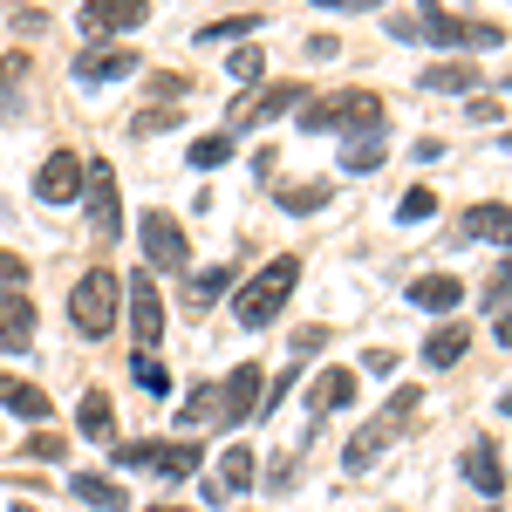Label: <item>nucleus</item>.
Wrapping results in <instances>:
<instances>
[{
  "mask_svg": "<svg viewBox=\"0 0 512 512\" xmlns=\"http://www.w3.org/2000/svg\"><path fill=\"white\" fill-rule=\"evenodd\" d=\"M294 287H301V260L294 253H280V260H267L260 274L239 287V301H233V315L246 321V328H267V321L294 301Z\"/></svg>",
  "mask_w": 512,
  "mask_h": 512,
  "instance_id": "obj_1",
  "label": "nucleus"
},
{
  "mask_svg": "<svg viewBox=\"0 0 512 512\" xmlns=\"http://www.w3.org/2000/svg\"><path fill=\"white\" fill-rule=\"evenodd\" d=\"M301 130H349V137H376L383 130V103L369 89H335L321 103H301Z\"/></svg>",
  "mask_w": 512,
  "mask_h": 512,
  "instance_id": "obj_2",
  "label": "nucleus"
},
{
  "mask_svg": "<svg viewBox=\"0 0 512 512\" xmlns=\"http://www.w3.org/2000/svg\"><path fill=\"white\" fill-rule=\"evenodd\" d=\"M410 417H417V390H396L376 417H369V431L349 437V472H369L376 458H383V444H396V437L410 431Z\"/></svg>",
  "mask_w": 512,
  "mask_h": 512,
  "instance_id": "obj_3",
  "label": "nucleus"
},
{
  "mask_svg": "<svg viewBox=\"0 0 512 512\" xmlns=\"http://www.w3.org/2000/svg\"><path fill=\"white\" fill-rule=\"evenodd\" d=\"M117 301H123L117 274H110V267H89V274L76 280V294H69V315H76V328L96 342V335L117 328Z\"/></svg>",
  "mask_w": 512,
  "mask_h": 512,
  "instance_id": "obj_4",
  "label": "nucleus"
},
{
  "mask_svg": "<svg viewBox=\"0 0 512 512\" xmlns=\"http://www.w3.org/2000/svg\"><path fill=\"white\" fill-rule=\"evenodd\" d=\"M417 35H431V41H444V48H492V41H506L492 21H458L444 0H417Z\"/></svg>",
  "mask_w": 512,
  "mask_h": 512,
  "instance_id": "obj_5",
  "label": "nucleus"
},
{
  "mask_svg": "<svg viewBox=\"0 0 512 512\" xmlns=\"http://www.w3.org/2000/svg\"><path fill=\"white\" fill-rule=\"evenodd\" d=\"M82 185H89V164L76 151H48V164L35 171V198L41 205H76Z\"/></svg>",
  "mask_w": 512,
  "mask_h": 512,
  "instance_id": "obj_6",
  "label": "nucleus"
},
{
  "mask_svg": "<svg viewBox=\"0 0 512 512\" xmlns=\"http://www.w3.org/2000/svg\"><path fill=\"white\" fill-rule=\"evenodd\" d=\"M144 14H151V0H82V35H89V48H96V41H117L123 28H137V21H144Z\"/></svg>",
  "mask_w": 512,
  "mask_h": 512,
  "instance_id": "obj_7",
  "label": "nucleus"
},
{
  "mask_svg": "<svg viewBox=\"0 0 512 512\" xmlns=\"http://www.w3.org/2000/svg\"><path fill=\"white\" fill-rule=\"evenodd\" d=\"M144 260H151V267H164V274H178V267L192 260L185 226H178L171 212H144Z\"/></svg>",
  "mask_w": 512,
  "mask_h": 512,
  "instance_id": "obj_8",
  "label": "nucleus"
},
{
  "mask_svg": "<svg viewBox=\"0 0 512 512\" xmlns=\"http://www.w3.org/2000/svg\"><path fill=\"white\" fill-rule=\"evenodd\" d=\"M130 69H137V48H110V41L82 48L76 62H69V76H76L82 89H96V82H123Z\"/></svg>",
  "mask_w": 512,
  "mask_h": 512,
  "instance_id": "obj_9",
  "label": "nucleus"
},
{
  "mask_svg": "<svg viewBox=\"0 0 512 512\" xmlns=\"http://www.w3.org/2000/svg\"><path fill=\"white\" fill-rule=\"evenodd\" d=\"M117 458L123 465H144V472H164V478H192L198 472V444H123Z\"/></svg>",
  "mask_w": 512,
  "mask_h": 512,
  "instance_id": "obj_10",
  "label": "nucleus"
},
{
  "mask_svg": "<svg viewBox=\"0 0 512 512\" xmlns=\"http://www.w3.org/2000/svg\"><path fill=\"white\" fill-rule=\"evenodd\" d=\"M89 219H96V239H117L123 233V212H117V171L110 164H89Z\"/></svg>",
  "mask_w": 512,
  "mask_h": 512,
  "instance_id": "obj_11",
  "label": "nucleus"
},
{
  "mask_svg": "<svg viewBox=\"0 0 512 512\" xmlns=\"http://www.w3.org/2000/svg\"><path fill=\"white\" fill-rule=\"evenodd\" d=\"M130 335H137V349H158V335H164V301H158V287L137 274L130 280Z\"/></svg>",
  "mask_w": 512,
  "mask_h": 512,
  "instance_id": "obj_12",
  "label": "nucleus"
},
{
  "mask_svg": "<svg viewBox=\"0 0 512 512\" xmlns=\"http://www.w3.org/2000/svg\"><path fill=\"white\" fill-rule=\"evenodd\" d=\"M253 403H260V369L246 362V369H233V376L219 383V424H246Z\"/></svg>",
  "mask_w": 512,
  "mask_h": 512,
  "instance_id": "obj_13",
  "label": "nucleus"
},
{
  "mask_svg": "<svg viewBox=\"0 0 512 512\" xmlns=\"http://www.w3.org/2000/svg\"><path fill=\"white\" fill-rule=\"evenodd\" d=\"M0 349L7 355L35 349V301L28 294H0Z\"/></svg>",
  "mask_w": 512,
  "mask_h": 512,
  "instance_id": "obj_14",
  "label": "nucleus"
},
{
  "mask_svg": "<svg viewBox=\"0 0 512 512\" xmlns=\"http://www.w3.org/2000/svg\"><path fill=\"white\" fill-rule=\"evenodd\" d=\"M294 103H301V82H274V89H260L253 103H239V110H233V130H253V123L280 117V110H294Z\"/></svg>",
  "mask_w": 512,
  "mask_h": 512,
  "instance_id": "obj_15",
  "label": "nucleus"
},
{
  "mask_svg": "<svg viewBox=\"0 0 512 512\" xmlns=\"http://www.w3.org/2000/svg\"><path fill=\"white\" fill-rule=\"evenodd\" d=\"M0 410H14V417H28V424H48V390L41 383H21V376H0Z\"/></svg>",
  "mask_w": 512,
  "mask_h": 512,
  "instance_id": "obj_16",
  "label": "nucleus"
},
{
  "mask_svg": "<svg viewBox=\"0 0 512 512\" xmlns=\"http://www.w3.org/2000/svg\"><path fill=\"white\" fill-rule=\"evenodd\" d=\"M465 478H472L485 499H499L506 472H499V451H492V437H472V451H465Z\"/></svg>",
  "mask_w": 512,
  "mask_h": 512,
  "instance_id": "obj_17",
  "label": "nucleus"
},
{
  "mask_svg": "<svg viewBox=\"0 0 512 512\" xmlns=\"http://www.w3.org/2000/svg\"><path fill=\"white\" fill-rule=\"evenodd\" d=\"M465 239L512 246V205H472V212H465Z\"/></svg>",
  "mask_w": 512,
  "mask_h": 512,
  "instance_id": "obj_18",
  "label": "nucleus"
},
{
  "mask_svg": "<svg viewBox=\"0 0 512 512\" xmlns=\"http://www.w3.org/2000/svg\"><path fill=\"white\" fill-rule=\"evenodd\" d=\"M465 349H472V328H465V321H444L431 342H424V369H451Z\"/></svg>",
  "mask_w": 512,
  "mask_h": 512,
  "instance_id": "obj_19",
  "label": "nucleus"
},
{
  "mask_svg": "<svg viewBox=\"0 0 512 512\" xmlns=\"http://www.w3.org/2000/svg\"><path fill=\"white\" fill-rule=\"evenodd\" d=\"M410 301H417V308H431V315H444V308H458V301H465V287H458L451 274H424V280H410Z\"/></svg>",
  "mask_w": 512,
  "mask_h": 512,
  "instance_id": "obj_20",
  "label": "nucleus"
},
{
  "mask_svg": "<svg viewBox=\"0 0 512 512\" xmlns=\"http://www.w3.org/2000/svg\"><path fill=\"white\" fill-rule=\"evenodd\" d=\"M424 89H431V96H465V89H478V69L472 62H437V69H424Z\"/></svg>",
  "mask_w": 512,
  "mask_h": 512,
  "instance_id": "obj_21",
  "label": "nucleus"
},
{
  "mask_svg": "<svg viewBox=\"0 0 512 512\" xmlns=\"http://www.w3.org/2000/svg\"><path fill=\"white\" fill-rule=\"evenodd\" d=\"M355 396V369H328L315 390H308V417H321V410H342Z\"/></svg>",
  "mask_w": 512,
  "mask_h": 512,
  "instance_id": "obj_22",
  "label": "nucleus"
},
{
  "mask_svg": "<svg viewBox=\"0 0 512 512\" xmlns=\"http://www.w3.org/2000/svg\"><path fill=\"white\" fill-rule=\"evenodd\" d=\"M69 492H76L82 506H96V512H123L130 506V492H123L117 478H69Z\"/></svg>",
  "mask_w": 512,
  "mask_h": 512,
  "instance_id": "obj_23",
  "label": "nucleus"
},
{
  "mask_svg": "<svg viewBox=\"0 0 512 512\" xmlns=\"http://www.w3.org/2000/svg\"><path fill=\"white\" fill-rule=\"evenodd\" d=\"M76 431L89 437V444H110V396H103V390H89L76 403Z\"/></svg>",
  "mask_w": 512,
  "mask_h": 512,
  "instance_id": "obj_24",
  "label": "nucleus"
},
{
  "mask_svg": "<svg viewBox=\"0 0 512 512\" xmlns=\"http://www.w3.org/2000/svg\"><path fill=\"white\" fill-rule=\"evenodd\" d=\"M383 158H390V151H383V137H349V151H342V171H349V178H369V171H376Z\"/></svg>",
  "mask_w": 512,
  "mask_h": 512,
  "instance_id": "obj_25",
  "label": "nucleus"
},
{
  "mask_svg": "<svg viewBox=\"0 0 512 512\" xmlns=\"http://www.w3.org/2000/svg\"><path fill=\"white\" fill-rule=\"evenodd\" d=\"M130 376H137V390H144V396H164V390H171V376H164V362L151 349L130 355Z\"/></svg>",
  "mask_w": 512,
  "mask_h": 512,
  "instance_id": "obj_26",
  "label": "nucleus"
},
{
  "mask_svg": "<svg viewBox=\"0 0 512 512\" xmlns=\"http://www.w3.org/2000/svg\"><path fill=\"white\" fill-rule=\"evenodd\" d=\"M226 280H233V267H212V274H192V280H185V301H192V308H212V301L226 294Z\"/></svg>",
  "mask_w": 512,
  "mask_h": 512,
  "instance_id": "obj_27",
  "label": "nucleus"
},
{
  "mask_svg": "<svg viewBox=\"0 0 512 512\" xmlns=\"http://www.w3.org/2000/svg\"><path fill=\"white\" fill-rule=\"evenodd\" d=\"M219 485H226V492H246V485H253V451H246V444H233V451L219 458Z\"/></svg>",
  "mask_w": 512,
  "mask_h": 512,
  "instance_id": "obj_28",
  "label": "nucleus"
},
{
  "mask_svg": "<svg viewBox=\"0 0 512 512\" xmlns=\"http://www.w3.org/2000/svg\"><path fill=\"white\" fill-rule=\"evenodd\" d=\"M431 212H437V192H431V185H410V192L396 198V219H403V226H424Z\"/></svg>",
  "mask_w": 512,
  "mask_h": 512,
  "instance_id": "obj_29",
  "label": "nucleus"
},
{
  "mask_svg": "<svg viewBox=\"0 0 512 512\" xmlns=\"http://www.w3.org/2000/svg\"><path fill=\"white\" fill-rule=\"evenodd\" d=\"M328 192H335V185H294V192H280V205H287V212H301V219H308V212H321V205H328Z\"/></svg>",
  "mask_w": 512,
  "mask_h": 512,
  "instance_id": "obj_30",
  "label": "nucleus"
},
{
  "mask_svg": "<svg viewBox=\"0 0 512 512\" xmlns=\"http://www.w3.org/2000/svg\"><path fill=\"white\" fill-rule=\"evenodd\" d=\"M226 158H233V137H198L192 144V171H219Z\"/></svg>",
  "mask_w": 512,
  "mask_h": 512,
  "instance_id": "obj_31",
  "label": "nucleus"
},
{
  "mask_svg": "<svg viewBox=\"0 0 512 512\" xmlns=\"http://www.w3.org/2000/svg\"><path fill=\"white\" fill-rule=\"evenodd\" d=\"M212 410H219V390H192V396H185V410H178V424H205Z\"/></svg>",
  "mask_w": 512,
  "mask_h": 512,
  "instance_id": "obj_32",
  "label": "nucleus"
},
{
  "mask_svg": "<svg viewBox=\"0 0 512 512\" xmlns=\"http://www.w3.org/2000/svg\"><path fill=\"white\" fill-rule=\"evenodd\" d=\"M21 280H28V260L0 246V294H21Z\"/></svg>",
  "mask_w": 512,
  "mask_h": 512,
  "instance_id": "obj_33",
  "label": "nucleus"
},
{
  "mask_svg": "<svg viewBox=\"0 0 512 512\" xmlns=\"http://www.w3.org/2000/svg\"><path fill=\"white\" fill-rule=\"evenodd\" d=\"M233 76L239 82H260V76H267V55H260V48H233Z\"/></svg>",
  "mask_w": 512,
  "mask_h": 512,
  "instance_id": "obj_34",
  "label": "nucleus"
},
{
  "mask_svg": "<svg viewBox=\"0 0 512 512\" xmlns=\"http://www.w3.org/2000/svg\"><path fill=\"white\" fill-rule=\"evenodd\" d=\"M226 35H253V14H239V21H212V28H198V41H226Z\"/></svg>",
  "mask_w": 512,
  "mask_h": 512,
  "instance_id": "obj_35",
  "label": "nucleus"
},
{
  "mask_svg": "<svg viewBox=\"0 0 512 512\" xmlns=\"http://www.w3.org/2000/svg\"><path fill=\"white\" fill-rule=\"evenodd\" d=\"M21 82H28V55H21V48H14V55H7V62H0V89H21Z\"/></svg>",
  "mask_w": 512,
  "mask_h": 512,
  "instance_id": "obj_36",
  "label": "nucleus"
},
{
  "mask_svg": "<svg viewBox=\"0 0 512 512\" xmlns=\"http://www.w3.org/2000/svg\"><path fill=\"white\" fill-rule=\"evenodd\" d=\"M28 458H48V465H55V458H62V437H55V431H35V437H28Z\"/></svg>",
  "mask_w": 512,
  "mask_h": 512,
  "instance_id": "obj_37",
  "label": "nucleus"
},
{
  "mask_svg": "<svg viewBox=\"0 0 512 512\" xmlns=\"http://www.w3.org/2000/svg\"><path fill=\"white\" fill-rule=\"evenodd\" d=\"M171 123H178V110H151V117H137V137H158Z\"/></svg>",
  "mask_w": 512,
  "mask_h": 512,
  "instance_id": "obj_38",
  "label": "nucleus"
},
{
  "mask_svg": "<svg viewBox=\"0 0 512 512\" xmlns=\"http://www.w3.org/2000/svg\"><path fill=\"white\" fill-rule=\"evenodd\" d=\"M315 7H355L362 14V7H383V0H315Z\"/></svg>",
  "mask_w": 512,
  "mask_h": 512,
  "instance_id": "obj_39",
  "label": "nucleus"
},
{
  "mask_svg": "<svg viewBox=\"0 0 512 512\" xmlns=\"http://www.w3.org/2000/svg\"><path fill=\"white\" fill-rule=\"evenodd\" d=\"M499 342H512V315H506V321H499Z\"/></svg>",
  "mask_w": 512,
  "mask_h": 512,
  "instance_id": "obj_40",
  "label": "nucleus"
},
{
  "mask_svg": "<svg viewBox=\"0 0 512 512\" xmlns=\"http://www.w3.org/2000/svg\"><path fill=\"white\" fill-rule=\"evenodd\" d=\"M499 294H512V267H506V280H499Z\"/></svg>",
  "mask_w": 512,
  "mask_h": 512,
  "instance_id": "obj_41",
  "label": "nucleus"
},
{
  "mask_svg": "<svg viewBox=\"0 0 512 512\" xmlns=\"http://www.w3.org/2000/svg\"><path fill=\"white\" fill-rule=\"evenodd\" d=\"M144 512H185V506H144Z\"/></svg>",
  "mask_w": 512,
  "mask_h": 512,
  "instance_id": "obj_42",
  "label": "nucleus"
},
{
  "mask_svg": "<svg viewBox=\"0 0 512 512\" xmlns=\"http://www.w3.org/2000/svg\"><path fill=\"white\" fill-rule=\"evenodd\" d=\"M506 151H512V137H506Z\"/></svg>",
  "mask_w": 512,
  "mask_h": 512,
  "instance_id": "obj_43",
  "label": "nucleus"
},
{
  "mask_svg": "<svg viewBox=\"0 0 512 512\" xmlns=\"http://www.w3.org/2000/svg\"><path fill=\"white\" fill-rule=\"evenodd\" d=\"M506 82H512V76H506Z\"/></svg>",
  "mask_w": 512,
  "mask_h": 512,
  "instance_id": "obj_44",
  "label": "nucleus"
}]
</instances>
